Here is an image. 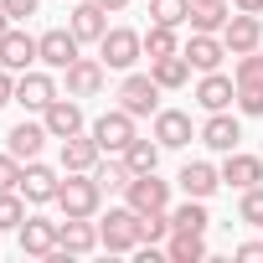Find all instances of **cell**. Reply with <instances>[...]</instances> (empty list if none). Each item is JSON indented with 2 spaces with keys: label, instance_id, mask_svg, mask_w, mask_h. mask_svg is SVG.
I'll return each instance as SVG.
<instances>
[{
  "label": "cell",
  "instance_id": "f35d334b",
  "mask_svg": "<svg viewBox=\"0 0 263 263\" xmlns=\"http://www.w3.org/2000/svg\"><path fill=\"white\" fill-rule=\"evenodd\" d=\"M6 103H16V72L0 67V108H6Z\"/></svg>",
  "mask_w": 263,
  "mask_h": 263
},
{
  "label": "cell",
  "instance_id": "e575fe53",
  "mask_svg": "<svg viewBox=\"0 0 263 263\" xmlns=\"http://www.w3.org/2000/svg\"><path fill=\"white\" fill-rule=\"evenodd\" d=\"M237 114L263 119V83H237Z\"/></svg>",
  "mask_w": 263,
  "mask_h": 263
},
{
  "label": "cell",
  "instance_id": "9c48e42d",
  "mask_svg": "<svg viewBox=\"0 0 263 263\" xmlns=\"http://www.w3.org/2000/svg\"><path fill=\"white\" fill-rule=\"evenodd\" d=\"M62 78H67V93L72 98H98L103 83H108V67H103V57H78Z\"/></svg>",
  "mask_w": 263,
  "mask_h": 263
},
{
  "label": "cell",
  "instance_id": "f1b7e54d",
  "mask_svg": "<svg viewBox=\"0 0 263 263\" xmlns=\"http://www.w3.org/2000/svg\"><path fill=\"white\" fill-rule=\"evenodd\" d=\"M232 21V6L227 0H206V6H191V31H217L222 36V26Z\"/></svg>",
  "mask_w": 263,
  "mask_h": 263
},
{
  "label": "cell",
  "instance_id": "277c9868",
  "mask_svg": "<svg viewBox=\"0 0 263 263\" xmlns=\"http://www.w3.org/2000/svg\"><path fill=\"white\" fill-rule=\"evenodd\" d=\"M160 93H165V88H160L150 72H129V78L119 83V108H129L135 119H145V114L155 119V114H160Z\"/></svg>",
  "mask_w": 263,
  "mask_h": 263
},
{
  "label": "cell",
  "instance_id": "d590c367",
  "mask_svg": "<svg viewBox=\"0 0 263 263\" xmlns=\"http://www.w3.org/2000/svg\"><path fill=\"white\" fill-rule=\"evenodd\" d=\"M232 78L237 83H263V52H242L237 67H232Z\"/></svg>",
  "mask_w": 263,
  "mask_h": 263
},
{
  "label": "cell",
  "instance_id": "5bb4252c",
  "mask_svg": "<svg viewBox=\"0 0 263 263\" xmlns=\"http://www.w3.org/2000/svg\"><path fill=\"white\" fill-rule=\"evenodd\" d=\"M16 237H21V253L26 258H52L57 253V222H47V217H26L16 227Z\"/></svg>",
  "mask_w": 263,
  "mask_h": 263
},
{
  "label": "cell",
  "instance_id": "d6986e66",
  "mask_svg": "<svg viewBox=\"0 0 263 263\" xmlns=\"http://www.w3.org/2000/svg\"><path fill=\"white\" fill-rule=\"evenodd\" d=\"M196 103H201L206 114L232 108V103H237V78H227V72H201V83H196Z\"/></svg>",
  "mask_w": 263,
  "mask_h": 263
},
{
  "label": "cell",
  "instance_id": "3957f363",
  "mask_svg": "<svg viewBox=\"0 0 263 263\" xmlns=\"http://www.w3.org/2000/svg\"><path fill=\"white\" fill-rule=\"evenodd\" d=\"M98 57H103V67L129 72V67L145 57V36H140V31H129V26H108L103 42H98Z\"/></svg>",
  "mask_w": 263,
  "mask_h": 263
},
{
  "label": "cell",
  "instance_id": "52a82bcc",
  "mask_svg": "<svg viewBox=\"0 0 263 263\" xmlns=\"http://www.w3.org/2000/svg\"><path fill=\"white\" fill-rule=\"evenodd\" d=\"M124 201L135 212H165L171 206V181H160L155 171H145V176H135L124 186Z\"/></svg>",
  "mask_w": 263,
  "mask_h": 263
},
{
  "label": "cell",
  "instance_id": "e0dca14e",
  "mask_svg": "<svg viewBox=\"0 0 263 263\" xmlns=\"http://www.w3.org/2000/svg\"><path fill=\"white\" fill-rule=\"evenodd\" d=\"M150 135L160 140V150H181V145H191L196 129H191V114H186V108H160Z\"/></svg>",
  "mask_w": 263,
  "mask_h": 263
},
{
  "label": "cell",
  "instance_id": "ffe728a7",
  "mask_svg": "<svg viewBox=\"0 0 263 263\" xmlns=\"http://www.w3.org/2000/svg\"><path fill=\"white\" fill-rule=\"evenodd\" d=\"M237 140H242V124H237L227 108H217V114L201 124V145H206V150H217V155L237 150Z\"/></svg>",
  "mask_w": 263,
  "mask_h": 263
},
{
  "label": "cell",
  "instance_id": "d6a6232c",
  "mask_svg": "<svg viewBox=\"0 0 263 263\" xmlns=\"http://www.w3.org/2000/svg\"><path fill=\"white\" fill-rule=\"evenodd\" d=\"M150 16L160 26H181V21H191V0H150Z\"/></svg>",
  "mask_w": 263,
  "mask_h": 263
},
{
  "label": "cell",
  "instance_id": "836d02e7",
  "mask_svg": "<svg viewBox=\"0 0 263 263\" xmlns=\"http://www.w3.org/2000/svg\"><path fill=\"white\" fill-rule=\"evenodd\" d=\"M237 222L263 227V186H248V191H242V201H237Z\"/></svg>",
  "mask_w": 263,
  "mask_h": 263
},
{
  "label": "cell",
  "instance_id": "7c38bea8",
  "mask_svg": "<svg viewBox=\"0 0 263 263\" xmlns=\"http://www.w3.org/2000/svg\"><path fill=\"white\" fill-rule=\"evenodd\" d=\"M42 124H47V135L52 140H67V135H83V103L67 93V98H52L47 103V114H42Z\"/></svg>",
  "mask_w": 263,
  "mask_h": 263
},
{
  "label": "cell",
  "instance_id": "ab89813d",
  "mask_svg": "<svg viewBox=\"0 0 263 263\" xmlns=\"http://www.w3.org/2000/svg\"><path fill=\"white\" fill-rule=\"evenodd\" d=\"M237 258L242 263H263V242H237Z\"/></svg>",
  "mask_w": 263,
  "mask_h": 263
},
{
  "label": "cell",
  "instance_id": "60d3db41",
  "mask_svg": "<svg viewBox=\"0 0 263 263\" xmlns=\"http://www.w3.org/2000/svg\"><path fill=\"white\" fill-rule=\"evenodd\" d=\"M232 11H248V16H263V0H232Z\"/></svg>",
  "mask_w": 263,
  "mask_h": 263
},
{
  "label": "cell",
  "instance_id": "cb8c5ba5",
  "mask_svg": "<svg viewBox=\"0 0 263 263\" xmlns=\"http://www.w3.org/2000/svg\"><path fill=\"white\" fill-rule=\"evenodd\" d=\"M191 72H196V67L186 62V52H171V57H155V62H150V78H155L165 93H171V88H186Z\"/></svg>",
  "mask_w": 263,
  "mask_h": 263
},
{
  "label": "cell",
  "instance_id": "7402d4cb",
  "mask_svg": "<svg viewBox=\"0 0 263 263\" xmlns=\"http://www.w3.org/2000/svg\"><path fill=\"white\" fill-rule=\"evenodd\" d=\"M67 26H72V36H78V42H103V31H108V11L98 6V0H78Z\"/></svg>",
  "mask_w": 263,
  "mask_h": 263
},
{
  "label": "cell",
  "instance_id": "d4e9b609",
  "mask_svg": "<svg viewBox=\"0 0 263 263\" xmlns=\"http://www.w3.org/2000/svg\"><path fill=\"white\" fill-rule=\"evenodd\" d=\"M98 155H103V150H98L93 135H67V140H62V171H93Z\"/></svg>",
  "mask_w": 263,
  "mask_h": 263
},
{
  "label": "cell",
  "instance_id": "ba28073f",
  "mask_svg": "<svg viewBox=\"0 0 263 263\" xmlns=\"http://www.w3.org/2000/svg\"><path fill=\"white\" fill-rule=\"evenodd\" d=\"M52 98H62L52 72H36V67H31V72H16V103H21V108L47 114V103H52Z\"/></svg>",
  "mask_w": 263,
  "mask_h": 263
},
{
  "label": "cell",
  "instance_id": "603a6c76",
  "mask_svg": "<svg viewBox=\"0 0 263 263\" xmlns=\"http://www.w3.org/2000/svg\"><path fill=\"white\" fill-rule=\"evenodd\" d=\"M176 181H181V191H186V196H201V201H206V196L222 186V171H217V165H206V160H186Z\"/></svg>",
  "mask_w": 263,
  "mask_h": 263
},
{
  "label": "cell",
  "instance_id": "6da1fadb",
  "mask_svg": "<svg viewBox=\"0 0 263 263\" xmlns=\"http://www.w3.org/2000/svg\"><path fill=\"white\" fill-rule=\"evenodd\" d=\"M67 181L57 186V206L62 217H98L103 206V186L93 181V171H62Z\"/></svg>",
  "mask_w": 263,
  "mask_h": 263
},
{
  "label": "cell",
  "instance_id": "5b68a950",
  "mask_svg": "<svg viewBox=\"0 0 263 263\" xmlns=\"http://www.w3.org/2000/svg\"><path fill=\"white\" fill-rule=\"evenodd\" d=\"M88 135L98 140V150H103V155H124V145L135 140V114H129V108H108V114H98V119H93Z\"/></svg>",
  "mask_w": 263,
  "mask_h": 263
},
{
  "label": "cell",
  "instance_id": "f546056e",
  "mask_svg": "<svg viewBox=\"0 0 263 263\" xmlns=\"http://www.w3.org/2000/svg\"><path fill=\"white\" fill-rule=\"evenodd\" d=\"M93 181H98L103 191H124L129 181H135V171L124 165V155H108V160H98V165H93Z\"/></svg>",
  "mask_w": 263,
  "mask_h": 263
},
{
  "label": "cell",
  "instance_id": "44dd1931",
  "mask_svg": "<svg viewBox=\"0 0 263 263\" xmlns=\"http://www.w3.org/2000/svg\"><path fill=\"white\" fill-rule=\"evenodd\" d=\"M52 135H47V124H31V119H21L16 129H11V135H6V150L26 165V160H36L42 155V145H47Z\"/></svg>",
  "mask_w": 263,
  "mask_h": 263
},
{
  "label": "cell",
  "instance_id": "4316f807",
  "mask_svg": "<svg viewBox=\"0 0 263 263\" xmlns=\"http://www.w3.org/2000/svg\"><path fill=\"white\" fill-rule=\"evenodd\" d=\"M171 227H176V232H206V227H212L206 201H201V196H186V201L171 212Z\"/></svg>",
  "mask_w": 263,
  "mask_h": 263
},
{
  "label": "cell",
  "instance_id": "8d00e7d4",
  "mask_svg": "<svg viewBox=\"0 0 263 263\" xmlns=\"http://www.w3.org/2000/svg\"><path fill=\"white\" fill-rule=\"evenodd\" d=\"M21 171H26V165H21L11 150L0 155V191H21Z\"/></svg>",
  "mask_w": 263,
  "mask_h": 263
},
{
  "label": "cell",
  "instance_id": "83f0119b",
  "mask_svg": "<svg viewBox=\"0 0 263 263\" xmlns=\"http://www.w3.org/2000/svg\"><path fill=\"white\" fill-rule=\"evenodd\" d=\"M124 165L135 171V176L155 171V165H160V140H155V135H150V140H140V135H135V140L124 145Z\"/></svg>",
  "mask_w": 263,
  "mask_h": 263
},
{
  "label": "cell",
  "instance_id": "7bdbcfd3",
  "mask_svg": "<svg viewBox=\"0 0 263 263\" xmlns=\"http://www.w3.org/2000/svg\"><path fill=\"white\" fill-rule=\"evenodd\" d=\"M11 26H16V21H11V16H6V6H0V36H6V31H11Z\"/></svg>",
  "mask_w": 263,
  "mask_h": 263
},
{
  "label": "cell",
  "instance_id": "30bf717a",
  "mask_svg": "<svg viewBox=\"0 0 263 263\" xmlns=\"http://www.w3.org/2000/svg\"><path fill=\"white\" fill-rule=\"evenodd\" d=\"M181 52H186V62H191L196 72H217V67H222V57H232V52H227V42H222L217 31H191V42H186Z\"/></svg>",
  "mask_w": 263,
  "mask_h": 263
},
{
  "label": "cell",
  "instance_id": "9a60e30c",
  "mask_svg": "<svg viewBox=\"0 0 263 263\" xmlns=\"http://www.w3.org/2000/svg\"><path fill=\"white\" fill-rule=\"evenodd\" d=\"M57 248H67L72 258H83V253L103 248V242H98V227H93V217H62V222H57Z\"/></svg>",
  "mask_w": 263,
  "mask_h": 263
},
{
  "label": "cell",
  "instance_id": "8992f818",
  "mask_svg": "<svg viewBox=\"0 0 263 263\" xmlns=\"http://www.w3.org/2000/svg\"><path fill=\"white\" fill-rule=\"evenodd\" d=\"M78 36H72V26H52V31H42L36 36V52H42V62L52 67V72H67L72 62H78Z\"/></svg>",
  "mask_w": 263,
  "mask_h": 263
},
{
  "label": "cell",
  "instance_id": "b9f144b4",
  "mask_svg": "<svg viewBox=\"0 0 263 263\" xmlns=\"http://www.w3.org/2000/svg\"><path fill=\"white\" fill-rule=\"evenodd\" d=\"M98 6H103V11H124V6H129V0H98Z\"/></svg>",
  "mask_w": 263,
  "mask_h": 263
},
{
  "label": "cell",
  "instance_id": "1f68e13d",
  "mask_svg": "<svg viewBox=\"0 0 263 263\" xmlns=\"http://www.w3.org/2000/svg\"><path fill=\"white\" fill-rule=\"evenodd\" d=\"M26 222V196L21 191H0V232H16Z\"/></svg>",
  "mask_w": 263,
  "mask_h": 263
},
{
  "label": "cell",
  "instance_id": "ac0fdd59",
  "mask_svg": "<svg viewBox=\"0 0 263 263\" xmlns=\"http://www.w3.org/2000/svg\"><path fill=\"white\" fill-rule=\"evenodd\" d=\"M31 62H42V52H36V36H26V31H6L0 36V67H11V72H31Z\"/></svg>",
  "mask_w": 263,
  "mask_h": 263
},
{
  "label": "cell",
  "instance_id": "2e32d148",
  "mask_svg": "<svg viewBox=\"0 0 263 263\" xmlns=\"http://www.w3.org/2000/svg\"><path fill=\"white\" fill-rule=\"evenodd\" d=\"M222 186H232V191L263 186V155H242V150H227V160H222Z\"/></svg>",
  "mask_w": 263,
  "mask_h": 263
},
{
  "label": "cell",
  "instance_id": "484cf974",
  "mask_svg": "<svg viewBox=\"0 0 263 263\" xmlns=\"http://www.w3.org/2000/svg\"><path fill=\"white\" fill-rule=\"evenodd\" d=\"M165 258H171V263H201V258H206V237H201V232H176V227H171Z\"/></svg>",
  "mask_w": 263,
  "mask_h": 263
},
{
  "label": "cell",
  "instance_id": "8fae6325",
  "mask_svg": "<svg viewBox=\"0 0 263 263\" xmlns=\"http://www.w3.org/2000/svg\"><path fill=\"white\" fill-rule=\"evenodd\" d=\"M57 186H62V176H57L52 165H42V160H26V171H21V196H26L31 206H47V201H57Z\"/></svg>",
  "mask_w": 263,
  "mask_h": 263
},
{
  "label": "cell",
  "instance_id": "4fadbf2b",
  "mask_svg": "<svg viewBox=\"0 0 263 263\" xmlns=\"http://www.w3.org/2000/svg\"><path fill=\"white\" fill-rule=\"evenodd\" d=\"M222 42H227V52H232V57L258 52V42H263V21H258V16H248V11H232V21L222 26Z\"/></svg>",
  "mask_w": 263,
  "mask_h": 263
},
{
  "label": "cell",
  "instance_id": "4dcf8cb0",
  "mask_svg": "<svg viewBox=\"0 0 263 263\" xmlns=\"http://www.w3.org/2000/svg\"><path fill=\"white\" fill-rule=\"evenodd\" d=\"M171 52H181V42H176V26H160V21H150V31H145V57L155 62V57H171Z\"/></svg>",
  "mask_w": 263,
  "mask_h": 263
},
{
  "label": "cell",
  "instance_id": "7a4b0ae2",
  "mask_svg": "<svg viewBox=\"0 0 263 263\" xmlns=\"http://www.w3.org/2000/svg\"><path fill=\"white\" fill-rule=\"evenodd\" d=\"M98 242L108 248V253H135L140 248V212L135 206H108V217L98 222Z\"/></svg>",
  "mask_w": 263,
  "mask_h": 263
},
{
  "label": "cell",
  "instance_id": "74e56055",
  "mask_svg": "<svg viewBox=\"0 0 263 263\" xmlns=\"http://www.w3.org/2000/svg\"><path fill=\"white\" fill-rule=\"evenodd\" d=\"M0 6H6V16H11V21H26V16H36L42 0H0Z\"/></svg>",
  "mask_w": 263,
  "mask_h": 263
},
{
  "label": "cell",
  "instance_id": "ee69618b",
  "mask_svg": "<svg viewBox=\"0 0 263 263\" xmlns=\"http://www.w3.org/2000/svg\"><path fill=\"white\" fill-rule=\"evenodd\" d=\"M191 6H206V0H191Z\"/></svg>",
  "mask_w": 263,
  "mask_h": 263
}]
</instances>
